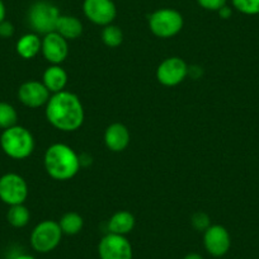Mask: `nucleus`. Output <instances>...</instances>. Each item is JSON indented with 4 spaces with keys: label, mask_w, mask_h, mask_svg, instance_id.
<instances>
[{
    "label": "nucleus",
    "mask_w": 259,
    "mask_h": 259,
    "mask_svg": "<svg viewBox=\"0 0 259 259\" xmlns=\"http://www.w3.org/2000/svg\"><path fill=\"white\" fill-rule=\"evenodd\" d=\"M46 117L50 123L65 133L75 131L84 122V108L78 96L70 92H59L49 99Z\"/></svg>",
    "instance_id": "obj_1"
},
{
    "label": "nucleus",
    "mask_w": 259,
    "mask_h": 259,
    "mask_svg": "<svg viewBox=\"0 0 259 259\" xmlns=\"http://www.w3.org/2000/svg\"><path fill=\"white\" fill-rule=\"evenodd\" d=\"M80 158L65 144H54L45 154V168L49 176L56 181H69L78 174Z\"/></svg>",
    "instance_id": "obj_2"
},
{
    "label": "nucleus",
    "mask_w": 259,
    "mask_h": 259,
    "mask_svg": "<svg viewBox=\"0 0 259 259\" xmlns=\"http://www.w3.org/2000/svg\"><path fill=\"white\" fill-rule=\"evenodd\" d=\"M0 146L9 158L22 160L33 153L34 139L26 127L16 124L4 130L0 136Z\"/></svg>",
    "instance_id": "obj_3"
},
{
    "label": "nucleus",
    "mask_w": 259,
    "mask_h": 259,
    "mask_svg": "<svg viewBox=\"0 0 259 259\" xmlns=\"http://www.w3.org/2000/svg\"><path fill=\"white\" fill-rule=\"evenodd\" d=\"M149 27L159 38H170L183 28V17L176 9H159L149 17Z\"/></svg>",
    "instance_id": "obj_4"
},
{
    "label": "nucleus",
    "mask_w": 259,
    "mask_h": 259,
    "mask_svg": "<svg viewBox=\"0 0 259 259\" xmlns=\"http://www.w3.org/2000/svg\"><path fill=\"white\" fill-rule=\"evenodd\" d=\"M62 231L59 223L45 220L36 225L31 234V245L37 253L46 254L59 246L62 238Z\"/></svg>",
    "instance_id": "obj_5"
},
{
    "label": "nucleus",
    "mask_w": 259,
    "mask_h": 259,
    "mask_svg": "<svg viewBox=\"0 0 259 259\" xmlns=\"http://www.w3.org/2000/svg\"><path fill=\"white\" fill-rule=\"evenodd\" d=\"M60 17L59 8L49 2H37L29 8V26L37 33L47 34L56 31L57 19Z\"/></svg>",
    "instance_id": "obj_6"
},
{
    "label": "nucleus",
    "mask_w": 259,
    "mask_h": 259,
    "mask_svg": "<svg viewBox=\"0 0 259 259\" xmlns=\"http://www.w3.org/2000/svg\"><path fill=\"white\" fill-rule=\"evenodd\" d=\"M28 197V186L21 176L7 173L0 177V200L6 205H23Z\"/></svg>",
    "instance_id": "obj_7"
},
{
    "label": "nucleus",
    "mask_w": 259,
    "mask_h": 259,
    "mask_svg": "<svg viewBox=\"0 0 259 259\" xmlns=\"http://www.w3.org/2000/svg\"><path fill=\"white\" fill-rule=\"evenodd\" d=\"M101 259H133V246L126 236L117 234H107L98 245Z\"/></svg>",
    "instance_id": "obj_8"
},
{
    "label": "nucleus",
    "mask_w": 259,
    "mask_h": 259,
    "mask_svg": "<svg viewBox=\"0 0 259 259\" xmlns=\"http://www.w3.org/2000/svg\"><path fill=\"white\" fill-rule=\"evenodd\" d=\"M83 11L87 18L98 26H108L114 21L117 9L112 0H84Z\"/></svg>",
    "instance_id": "obj_9"
},
{
    "label": "nucleus",
    "mask_w": 259,
    "mask_h": 259,
    "mask_svg": "<svg viewBox=\"0 0 259 259\" xmlns=\"http://www.w3.org/2000/svg\"><path fill=\"white\" fill-rule=\"evenodd\" d=\"M188 74V66L179 57H169L165 59L156 70V78L159 83L165 87L178 85L186 79Z\"/></svg>",
    "instance_id": "obj_10"
},
{
    "label": "nucleus",
    "mask_w": 259,
    "mask_h": 259,
    "mask_svg": "<svg viewBox=\"0 0 259 259\" xmlns=\"http://www.w3.org/2000/svg\"><path fill=\"white\" fill-rule=\"evenodd\" d=\"M203 244L208 254L220 258L224 256L231 246V238L229 231L221 225H211L203 235Z\"/></svg>",
    "instance_id": "obj_11"
},
{
    "label": "nucleus",
    "mask_w": 259,
    "mask_h": 259,
    "mask_svg": "<svg viewBox=\"0 0 259 259\" xmlns=\"http://www.w3.org/2000/svg\"><path fill=\"white\" fill-rule=\"evenodd\" d=\"M41 51L47 61L54 65L61 64L69 55L68 39L60 36L57 32L45 34L44 39H42Z\"/></svg>",
    "instance_id": "obj_12"
},
{
    "label": "nucleus",
    "mask_w": 259,
    "mask_h": 259,
    "mask_svg": "<svg viewBox=\"0 0 259 259\" xmlns=\"http://www.w3.org/2000/svg\"><path fill=\"white\" fill-rule=\"evenodd\" d=\"M18 98L26 107L38 108L44 104H47L50 99V92L44 83L29 80L19 87Z\"/></svg>",
    "instance_id": "obj_13"
},
{
    "label": "nucleus",
    "mask_w": 259,
    "mask_h": 259,
    "mask_svg": "<svg viewBox=\"0 0 259 259\" xmlns=\"http://www.w3.org/2000/svg\"><path fill=\"white\" fill-rule=\"evenodd\" d=\"M104 143L107 148L114 153L123 151L130 144V133L127 127L122 123H113L107 127Z\"/></svg>",
    "instance_id": "obj_14"
},
{
    "label": "nucleus",
    "mask_w": 259,
    "mask_h": 259,
    "mask_svg": "<svg viewBox=\"0 0 259 259\" xmlns=\"http://www.w3.org/2000/svg\"><path fill=\"white\" fill-rule=\"evenodd\" d=\"M44 84L50 93H59L68 84V74L59 65H52L45 70Z\"/></svg>",
    "instance_id": "obj_15"
},
{
    "label": "nucleus",
    "mask_w": 259,
    "mask_h": 259,
    "mask_svg": "<svg viewBox=\"0 0 259 259\" xmlns=\"http://www.w3.org/2000/svg\"><path fill=\"white\" fill-rule=\"evenodd\" d=\"M135 228V218L128 211H118L114 213L108 223L109 233L117 235H127Z\"/></svg>",
    "instance_id": "obj_16"
},
{
    "label": "nucleus",
    "mask_w": 259,
    "mask_h": 259,
    "mask_svg": "<svg viewBox=\"0 0 259 259\" xmlns=\"http://www.w3.org/2000/svg\"><path fill=\"white\" fill-rule=\"evenodd\" d=\"M55 32H57L65 39H75L83 33V24L75 17L60 16Z\"/></svg>",
    "instance_id": "obj_17"
},
{
    "label": "nucleus",
    "mask_w": 259,
    "mask_h": 259,
    "mask_svg": "<svg viewBox=\"0 0 259 259\" xmlns=\"http://www.w3.org/2000/svg\"><path fill=\"white\" fill-rule=\"evenodd\" d=\"M42 49V41L36 33H27L17 42V52L22 59H33Z\"/></svg>",
    "instance_id": "obj_18"
},
{
    "label": "nucleus",
    "mask_w": 259,
    "mask_h": 259,
    "mask_svg": "<svg viewBox=\"0 0 259 259\" xmlns=\"http://www.w3.org/2000/svg\"><path fill=\"white\" fill-rule=\"evenodd\" d=\"M59 225L61 228L62 234L65 235H76L81 231L84 226L83 218L76 212L65 213L59 221Z\"/></svg>",
    "instance_id": "obj_19"
},
{
    "label": "nucleus",
    "mask_w": 259,
    "mask_h": 259,
    "mask_svg": "<svg viewBox=\"0 0 259 259\" xmlns=\"http://www.w3.org/2000/svg\"><path fill=\"white\" fill-rule=\"evenodd\" d=\"M29 218H31L29 211L24 205L11 206V208L8 211V215H7L8 223L13 228H24L28 224Z\"/></svg>",
    "instance_id": "obj_20"
},
{
    "label": "nucleus",
    "mask_w": 259,
    "mask_h": 259,
    "mask_svg": "<svg viewBox=\"0 0 259 259\" xmlns=\"http://www.w3.org/2000/svg\"><path fill=\"white\" fill-rule=\"evenodd\" d=\"M18 121V113L12 104L0 102V128L7 130L16 126Z\"/></svg>",
    "instance_id": "obj_21"
},
{
    "label": "nucleus",
    "mask_w": 259,
    "mask_h": 259,
    "mask_svg": "<svg viewBox=\"0 0 259 259\" xmlns=\"http://www.w3.org/2000/svg\"><path fill=\"white\" fill-rule=\"evenodd\" d=\"M102 39H103L106 46L118 47L123 41V33L117 26L108 24V26L104 27L103 32H102Z\"/></svg>",
    "instance_id": "obj_22"
},
{
    "label": "nucleus",
    "mask_w": 259,
    "mask_h": 259,
    "mask_svg": "<svg viewBox=\"0 0 259 259\" xmlns=\"http://www.w3.org/2000/svg\"><path fill=\"white\" fill-rule=\"evenodd\" d=\"M234 8L246 16L259 14V0H233Z\"/></svg>",
    "instance_id": "obj_23"
},
{
    "label": "nucleus",
    "mask_w": 259,
    "mask_h": 259,
    "mask_svg": "<svg viewBox=\"0 0 259 259\" xmlns=\"http://www.w3.org/2000/svg\"><path fill=\"white\" fill-rule=\"evenodd\" d=\"M192 226H193L196 230L203 231L205 233L208 228H210V218H208L207 213L205 212H197L192 216Z\"/></svg>",
    "instance_id": "obj_24"
},
{
    "label": "nucleus",
    "mask_w": 259,
    "mask_h": 259,
    "mask_svg": "<svg viewBox=\"0 0 259 259\" xmlns=\"http://www.w3.org/2000/svg\"><path fill=\"white\" fill-rule=\"evenodd\" d=\"M197 3L207 11H220L226 6V0H197Z\"/></svg>",
    "instance_id": "obj_25"
},
{
    "label": "nucleus",
    "mask_w": 259,
    "mask_h": 259,
    "mask_svg": "<svg viewBox=\"0 0 259 259\" xmlns=\"http://www.w3.org/2000/svg\"><path fill=\"white\" fill-rule=\"evenodd\" d=\"M14 34V26L8 21H3L0 23V37L2 38H11Z\"/></svg>",
    "instance_id": "obj_26"
},
{
    "label": "nucleus",
    "mask_w": 259,
    "mask_h": 259,
    "mask_svg": "<svg viewBox=\"0 0 259 259\" xmlns=\"http://www.w3.org/2000/svg\"><path fill=\"white\" fill-rule=\"evenodd\" d=\"M219 13H220V17L221 18H229V17L231 16V9L229 8V7H223V8L220 9V11H219Z\"/></svg>",
    "instance_id": "obj_27"
},
{
    "label": "nucleus",
    "mask_w": 259,
    "mask_h": 259,
    "mask_svg": "<svg viewBox=\"0 0 259 259\" xmlns=\"http://www.w3.org/2000/svg\"><path fill=\"white\" fill-rule=\"evenodd\" d=\"M6 14H7L6 6H4L3 0H0V23H2L3 21H6Z\"/></svg>",
    "instance_id": "obj_28"
},
{
    "label": "nucleus",
    "mask_w": 259,
    "mask_h": 259,
    "mask_svg": "<svg viewBox=\"0 0 259 259\" xmlns=\"http://www.w3.org/2000/svg\"><path fill=\"white\" fill-rule=\"evenodd\" d=\"M184 259H203V256L198 253H189L184 256Z\"/></svg>",
    "instance_id": "obj_29"
},
{
    "label": "nucleus",
    "mask_w": 259,
    "mask_h": 259,
    "mask_svg": "<svg viewBox=\"0 0 259 259\" xmlns=\"http://www.w3.org/2000/svg\"><path fill=\"white\" fill-rule=\"evenodd\" d=\"M14 259H37V258H34L33 255H29V254H21V255L16 256Z\"/></svg>",
    "instance_id": "obj_30"
}]
</instances>
